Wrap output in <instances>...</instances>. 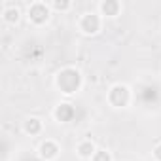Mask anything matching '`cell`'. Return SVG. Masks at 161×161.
<instances>
[{
	"label": "cell",
	"instance_id": "obj_1",
	"mask_svg": "<svg viewBox=\"0 0 161 161\" xmlns=\"http://www.w3.org/2000/svg\"><path fill=\"white\" fill-rule=\"evenodd\" d=\"M55 86L61 89L63 95H74L82 87V74L72 66H66L55 76Z\"/></svg>",
	"mask_w": 161,
	"mask_h": 161
},
{
	"label": "cell",
	"instance_id": "obj_2",
	"mask_svg": "<svg viewBox=\"0 0 161 161\" xmlns=\"http://www.w3.org/2000/svg\"><path fill=\"white\" fill-rule=\"evenodd\" d=\"M131 89L125 86V84H114L110 89H108V95H106V101L110 106L114 108H125L131 104Z\"/></svg>",
	"mask_w": 161,
	"mask_h": 161
},
{
	"label": "cell",
	"instance_id": "obj_3",
	"mask_svg": "<svg viewBox=\"0 0 161 161\" xmlns=\"http://www.w3.org/2000/svg\"><path fill=\"white\" fill-rule=\"evenodd\" d=\"M78 29L82 31L84 34H87V36L99 34L101 29H103V17H101V14H97V12H86L82 17H80V21H78Z\"/></svg>",
	"mask_w": 161,
	"mask_h": 161
},
{
	"label": "cell",
	"instance_id": "obj_4",
	"mask_svg": "<svg viewBox=\"0 0 161 161\" xmlns=\"http://www.w3.org/2000/svg\"><path fill=\"white\" fill-rule=\"evenodd\" d=\"M49 15H51V8H49L47 2H31V4L27 6V17H29V21H31L32 25H36V27L47 23Z\"/></svg>",
	"mask_w": 161,
	"mask_h": 161
},
{
	"label": "cell",
	"instance_id": "obj_5",
	"mask_svg": "<svg viewBox=\"0 0 161 161\" xmlns=\"http://www.w3.org/2000/svg\"><path fill=\"white\" fill-rule=\"evenodd\" d=\"M59 152H61L59 144H57L55 140H51V138H46V140L38 146V155H40L44 161H53V159H57V157H59Z\"/></svg>",
	"mask_w": 161,
	"mask_h": 161
},
{
	"label": "cell",
	"instance_id": "obj_6",
	"mask_svg": "<svg viewBox=\"0 0 161 161\" xmlns=\"http://www.w3.org/2000/svg\"><path fill=\"white\" fill-rule=\"evenodd\" d=\"M97 150H99V148H97L95 142L89 140V138H87V140H82V142H78V146H76L78 157H80V159H86V161H91Z\"/></svg>",
	"mask_w": 161,
	"mask_h": 161
},
{
	"label": "cell",
	"instance_id": "obj_7",
	"mask_svg": "<svg viewBox=\"0 0 161 161\" xmlns=\"http://www.w3.org/2000/svg\"><path fill=\"white\" fill-rule=\"evenodd\" d=\"M99 12L104 17H118L121 14V2H118V0H103L99 4Z\"/></svg>",
	"mask_w": 161,
	"mask_h": 161
},
{
	"label": "cell",
	"instance_id": "obj_8",
	"mask_svg": "<svg viewBox=\"0 0 161 161\" xmlns=\"http://www.w3.org/2000/svg\"><path fill=\"white\" fill-rule=\"evenodd\" d=\"M53 116H55V119H57V121L66 123V121H70V119L76 116V110H74V106H72V104H68V103H61V104L55 108Z\"/></svg>",
	"mask_w": 161,
	"mask_h": 161
},
{
	"label": "cell",
	"instance_id": "obj_9",
	"mask_svg": "<svg viewBox=\"0 0 161 161\" xmlns=\"http://www.w3.org/2000/svg\"><path fill=\"white\" fill-rule=\"evenodd\" d=\"M23 131H25V135H29V136H36V135H40V133L44 131V123H42L40 118L31 116V118H27V119L23 121Z\"/></svg>",
	"mask_w": 161,
	"mask_h": 161
},
{
	"label": "cell",
	"instance_id": "obj_10",
	"mask_svg": "<svg viewBox=\"0 0 161 161\" xmlns=\"http://www.w3.org/2000/svg\"><path fill=\"white\" fill-rule=\"evenodd\" d=\"M19 19H21V10H19L17 6L8 4V6L2 8V21H4V23H8V25H15Z\"/></svg>",
	"mask_w": 161,
	"mask_h": 161
},
{
	"label": "cell",
	"instance_id": "obj_11",
	"mask_svg": "<svg viewBox=\"0 0 161 161\" xmlns=\"http://www.w3.org/2000/svg\"><path fill=\"white\" fill-rule=\"evenodd\" d=\"M49 8L55 10V12H68L72 8V2H70V0H51Z\"/></svg>",
	"mask_w": 161,
	"mask_h": 161
},
{
	"label": "cell",
	"instance_id": "obj_12",
	"mask_svg": "<svg viewBox=\"0 0 161 161\" xmlns=\"http://www.w3.org/2000/svg\"><path fill=\"white\" fill-rule=\"evenodd\" d=\"M91 161H112V153H110L108 150L99 148V150L95 152V155H93V159H91Z\"/></svg>",
	"mask_w": 161,
	"mask_h": 161
},
{
	"label": "cell",
	"instance_id": "obj_13",
	"mask_svg": "<svg viewBox=\"0 0 161 161\" xmlns=\"http://www.w3.org/2000/svg\"><path fill=\"white\" fill-rule=\"evenodd\" d=\"M152 157H153V161H161V142L153 146V150H152Z\"/></svg>",
	"mask_w": 161,
	"mask_h": 161
}]
</instances>
